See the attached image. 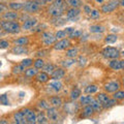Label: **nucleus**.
<instances>
[{
    "mask_svg": "<svg viewBox=\"0 0 124 124\" xmlns=\"http://www.w3.org/2000/svg\"><path fill=\"white\" fill-rule=\"evenodd\" d=\"M1 28L8 33H18L20 31V25L14 21H3L1 22Z\"/></svg>",
    "mask_w": 124,
    "mask_h": 124,
    "instance_id": "1",
    "label": "nucleus"
},
{
    "mask_svg": "<svg viewBox=\"0 0 124 124\" xmlns=\"http://www.w3.org/2000/svg\"><path fill=\"white\" fill-rule=\"evenodd\" d=\"M102 55L107 59H117L119 57V51L116 48H112V46H108L104 48L102 51Z\"/></svg>",
    "mask_w": 124,
    "mask_h": 124,
    "instance_id": "2",
    "label": "nucleus"
},
{
    "mask_svg": "<svg viewBox=\"0 0 124 124\" xmlns=\"http://www.w3.org/2000/svg\"><path fill=\"white\" fill-rule=\"evenodd\" d=\"M118 5H119V1H118V0H112V1L107 3V4L102 5L101 11L103 14H110V13L114 11L116 8H117Z\"/></svg>",
    "mask_w": 124,
    "mask_h": 124,
    "instance_id": "3",
    "label": "nucleus"
},
{
    "mask_svg": "<svg viewBox=\"0 0 124 124\" xmlns=\"http://www.w3.org/2000/svg\"><path fill=\"white\" fill-rule=\"evenodd\" d=\"M22 113L24 114V116L26 117L27 123H29V124L36 123V115L33 111L29 110V108H24V110H22Z\"/></svg>",
    "mask_w": 124,
    "mask_h": 124,
    "instance_id": "4",
    "label": "nucleus"
},
{
    "mask_svg": "<svg viewBox=\"0 0 124 124\" xmlns=\"http://www.w3.org/2000/svg\"><path fill=\"white\" fill-rule=\"evenodd\" d=\"M38 7H39V5L36 3L35 0H29L24 4L25 10L28 11V13H34V11L38 10Z\"/></svg>",
    "mask_w": 124,
    "mask_h": 124,
    "instance_id": "5",
    "label": "nucleus"
},
{
    "mask_svg": "<svg viewBox=\"0 0 124 124\" xmlns=\"http://www.w3.org/2000/svg\"><path fill=\"white\" fill-rule=\"evenodd\" d=\"M70 46V41L67 38H63V39H59V41H57L55 46H54V49L58 50V51H62V50L67 49L68 46Z\"/></svg>",
    "mask_w": 124,
    "mask_h": 124,
    "instance_id": "6",
    "label": "nucleus"
},
{
    "mask_svg": "<svg viewBox=\"0 0 124 124\" xmlns=\"http://www.w3.org/2000/svg\"><path fill=\"white\" fill-rule=\"evenodd\" d=\"M119 87H120V84L117 81H112V82L108 83L106 86H104V90L108 93H114L117 90H119Z\"/></svg>",
    "mask_w": 124,
    "mask_h": 124,
    "instance_id": "7",
    "label": "nucleus"
},
{
    "mask_svg": "<svg viewBox=\"0 0 124 124\" xmlns=\"http://www.w3.org/2000/svg\"><path fill=\"white\" fill-rule=\"evenodd\" d=\"M49 14L53 16V17H61L62 15H63V11L64 9L63 8H61V7H58L56 5H54V4H51V6L49 7Z\"/></svg>",
    "mask_w": 124,
    "mask_h": 124,
    "instance_id": "8",
    "label": "nucleus"
},
{
    "mask_svg": "<svg viewBox=\"0 0 124 124\" xmlns=\"http://www.w3.org/2000/svg\"><path fill=\"white\" fill-rule=\"evenodd\" d=\"M80 13H81V11H80V9L78 8V7H71V8L68 9L67 13H66L67 20H69V21L75 20V19H77L78 17H79Z\"/></svg>",
    "mask_w": 124,
    "mask_h": 124,
    "instance_id": "9",
    "label": "nucleus"
},
{
    "mask_svg": "<svg viewBox=\"0 0 124 124\" xmlns=\"http://www.w3.org/2000/svg\"><path fill=\"white\" fill-rule=\"evenodd\" d=\"M36 24H37L36 19H32V18L26 19V20L24 21V24H23V26H22V29L23 30H30V29H32Z\"/></svg>",
    "mask_w": 124,
    "mask_h": 124,
    "instance_id": "10",
    "label": "nucleus"
},
{
    "mask_svg": "<svg viewBox=\"0 0 124 124\" xmlns=\"http://www.w3.org/2000/svg\"><path fill=\"white\" fill-rule=\"evenodd\" d=\"M42 40H44V42L46 45L50 46V45H52L55 42L56 37L54 35H52L50 32H45V33H42Z\"/></svg>",
    "mask_w": 124,
    "mask_h": 124,
    "instance_id": "11",
    "label": "nucleus"
},
{
    "mask_svg": "<svg viewBox=\"0 0 124 124\" xmlns=\"http://www.w3.org/2000/svg\"><path fill=\"white\" fill-rule=\"evenodd\" d=\"M14 120H15V123L17 124H25L27 123L26 121V117L24 116V114L21 112H17L15 115H14Z\"/></svg>",
    "mask_w": 124,
    "mask_h": 124,
    "instance_id": "12",
    "label": "nucleus"
},
{
    "mask_svg": "<svg viewBox=\"0 0 124 124\" xmlns=\"http://www.w3.org/2000/svg\"><path fill=\"white\" fill-rule=\"evenodd\" d=\"M46 116L50 120H53V121H56L58 119V112L57 110L54 108H46Z\"/></svg>",
    "mask_w": 124,
    "mask_h": 124,
    "instance_id": "13",
    "label": "nucleus"
},
{
    "mask_svg": "<svg viewBox=\"0 0 124 124\" xmlns=\"http://www.w3.org/2000/svg\"><path fill=\"white\" fill-rule=\"evenodd\" d=\"M65 76V71L63 68H58L55 69L53 72H52V79L53 80H60L62 79Z\"/></svg>",
    "mask_w": 124,
    "mask_h": 124,
    "instance_id": "14",
    "label": "nucleus"
},
{
    "mask_svg": "<svg viewBox=\"0 0 124 124\" xmlns=\"http://www.w3.org/2000/svg\"><path fill=\"white\" fill-rule=\"evenodd\" d=\"M49 87H50V89H52V90H54L55 92H58L62 89V83L59 82V80H53L52 82L49 84Z\"/></svg>",
    "mask_w": 124,
    "mask_h": 124,
    "instance_id": "15",
    "label": "nucleus"
},
{
    "mask_svg": "<svg viewBox=\"0 0 124 124\" xmlns=\"http://www.w3.org/2000/svg\"><path fill=\"white\" fill-rule=\"evenodd\" d=\"M18 18H19V15L16 11H7V13L3 14V19L7 21H15Z\"/></svg>",
    "mask_w": 124,
    "mask_h": 124,
    "instance_id": "16",
    "label": "nucleus"
},
{
    "mask_svg": "<svg viewBox=\"0 0 124 124\" xmlns=\"http://www.w3.org/2000/svg\"><path fill=\"white\" fill-rule=\"evenodd\" d=\"M11 52L16 54V55H23V54L28 53V50H27L24 46H16L15 48H13Z\"/></svg>",
    "mask_w": 124,
    "mask_h": 124,
    "instance_id": "17",
    "label": "nucleus"
},
{
    "mask_svg": "<svg viewBox=\"0 0 124 124\" xmlns=\"http://www.w3.org/2000/svg\"><path fill=\"white\" fill-rule=\"evenodd\" d=\"M94 113V110L91 107V104H87L83 108V116L84 117H90V116Z\"/></svg>",
    "mask_w": 124,
    "mask_h": 124,
    "instance_id": "18",
    "label": "nucleus"
},
{
    "mask_svg": "<svg viewBox=\"0 0 124 124\" xmlns=\"http://www.w3.org/2000/svg\"><path fill=\"white\" fill-rule=\"evenodd\" d=\"M36 79L38 82H40V83H46V82H48L49 81V75L46 72H39V73H37L36 75Z\"/></svg>",
    "mask_w": 124,
    "mask_h": 124,
    "instance_id": "19",
    "label": "nucleus"
},
{
    "mask_svg": "<svg viewBox=\"0 0 124 124\" xmlns=\"http://www.w3.org/2000/svg\"><path fill=\"white\" fill-rule=\"evenodd\" d=\"M110 67L114 70H119V69H121V63L117 59H112V61L110 62Z\"/></svg>",
    "mask_w": 124,
    "mask_h": 124,
    "instance_id": "20",
    "label": "nucleus"
},
{
    "mask_svg": "<svg viewBox=\"0 0 124 124\" xmlns=\"http://www.w3.org/2000/svg\"><path fill=\"white\" fill-rule=\"evenodd\" d=\"M94 98H93L91 95H86V96H82L81 99H80V101H81V103H82L83 106H87V104L91 103V101Z\"/></svg>",
    "mask_w": 124,
    "mask_h": 124,
    "instance_id": "21",
    "label": "nucleus"
},
{
    "mask_svg": "<svg viewBox=\"0 0 124 124\" xmlns=\"http://www.w3.org/2000/svg\"><path fill=\"white\" fill-rule=\"evenodd\" d=\"M50 103L52 104L53 107H60L62 104V100L60 97H58V96H54V97H52L51 99H50Z\"/></svg>",
    "mask_w": 124,
    "mask_h": 124,
    "instance_id": "22",
    "label": "nucleus"
},
{
    "mask_svg": "<svg viewBox=\"0 0 124 124\" xmlns=\"http://www.w3.org/2000/svg\"><path fill=\"white\" fill-rule=\"evenodd\" d=\"M80 96H81V90L79 88H73L70 92V98L72 100H76V99L79 98Z\"/></svg>",
    "mask_w": 124,
    "mask_h": 124,
    "instance_id": "23",
    "label": "nucleus"
},
{
    "mask_svg": "<svg viewBox=\"0 0 124 124\" xmlns=\"http://www.w3.org/2000/svg\"><path fill=\"white\" fill-rule=\"evenodd\" d=\"M42 69H44V71L46 72L48 75H49V73H50V75H52V72L55 70V67H54V65L52 63H46V64L44 65Z\"/></svg>",
    "mask_w": 124,
    "mask_h": 124,
    "instance_id": "24",
    "label": "nucleus"
},
{
    "mask_svg": "<svg viewBox=\"0 0 124 124\" xmlns=\"http://www.w3.org/2000/svg\"><path fill=\"white\" fill-rule=\"evenodd\" d=\"M28 41H29L28 37L27 36H22L20 38H18V39L15 41V44L17 46H26L27 44H28Z\"/></svg>",
    "mask_w": 124,
    "mask_h": 124,
    "instance_id": "25",
    "label": "nucleus"
},
{
    "mask_svg": "<svg viewBox=\"0 0 124 124\" xmlns=\"http://www.w3.org/2000/svg\"><path fill=\"white\" fill-rule=\"evenodd\" d=\"M37 75V68H27L26 70H25V76L26 77H28V78H32L34 76H36Z\"/></svg>",
    "mask_w": 124,
    "mask_h": 124,
    "instance_id": "26",
    "label": "nucleus"
},
{
    "mask_svg": "<svg viewBox=\"0 0 124 124\" xmlns=\"http://www.w3.org/2000/svg\"><path fill=\"white\" fill-rule=\"evenodd\" d=\"M103 30L104 28L101 26H99V25H93L90 27V32L91 33H101L103 32Z\"/></svg>",
    "mask_w": 124,
    "mask_h": 124,
    "instance_id": "27",
    "label": "nucleus"
},
{
    "mask_svg": "<svg viewBox=\"0 0 124 124\" xmlns=\"http://www.w3.org/2000/svg\"><path fill=\"white\" fill-rule=\"evenodd\" d=\"M78 56V49L71 48L66 51V57L68 58H76Z\"/></svg>",
    "mask_w": 124,
    "mask_h": 124,
    "instance_id": "28",
    "label": "nucleus"
},
{
    "mask_svg": "<svg viewBox=\"0 0 124 124\" xmlns=\"http://www.w3.org/2000/svg\"><path fill=\"white\" fill-rule=\"evenodd\" d=\"M108 99H110V98H108V96L106 94V93H100V94L97 95V100L101 104H104Z\"/></svg>",
    "mask_w": 124,
    "mask_h": 124,
    "instance_id": "29",
    "label": "nucleus"
},
{
    "mask_svg": "<svg viewBox=\"0 0 124 124\" xmlns=\"http://www.w3.org/2000/svg\"><path fill=\"white\" fill-rule=\"evenodd\" d=\"M90 104H91V107L93 108V110L96 111V112H99L100 110H101V103H100V102L98 101V100L93 99Z\"/></svg>",
    "mask_w": 124,
    "mask_h": 124,
    "instance_id": "30",
    "label": "nucleus"
},
{
    "mask_svg": "<svg viewBox=\"0 0 124 124\" xmlns=\"http://www.w3.org/2000/svg\"><path fill=\"white\" fill-rule=\"evenodd\" d=\"M96 91H97V86H95V85H89L85 89V93H87V94H92Z\"/></svg>",
    "mask_w": 124,
    "mask_h": 124,
    "instance_id": "31",
    "label": "nucleus"
},
{
    "mask_svg": "<svg viewBox=\"0 0 124 124\" xmlns=\"http://www.w3.org/2000/svg\"><path fill=\"white\" fill-rule=\"evenodd\" d=\"M9 7L14 10H19L24 7V4L23 3H19V2H11L9 3Z\"/></svg>",
    "mask_w": 124,
    "mask_h": 124,
    "instance_id": "32",
    "label": "nucleus"
},
{
    "mask_svg": "<svg viewBox=\"0 0 124 124\" xmlns=\"http://www.w3.org/2000/svg\"><path fill=\"white\" fill-rule=\"evenodd\" d=\"M104 40H106L107 44H114V42L117 40V35H115V34H108V35L104 38Z\"/></svg>",
    "mask_w": 124,
    "mask_h": 124,
    "instance_id": "33",
    "label": "nucleus"
},
{
    "mask_svg": "<svg viewBox=\"0 0 124 124\" xmlns=\"http://www.w3.org/2000/svg\"><path fill=\"white\" fill-rule=\"evenodd\" d=\"M46 116L42 114V113H39L37 116H36V123H38V124H41V123H46L48 121H46Z\"/></svg>",
    "mask_w": 124,
    "mask_h": 124,
    "instance_id": "34",
    "label": "nucleus"
},
{
    "mask_svg": "<svg viewBox=\"0 0 124 124\" xmlns=\"http://www.w3.org/2000/svg\"><path fill=\"white\" fill-rule=\"evenodd\" d=\"M26 70V68L23 66L22 64H20V65H17V66H15L14 68H13V72L14 73H16V75H19V73H22L23 71H25Z\"/></svg>",
    "mask_w": 124,
    "mask_h": 124,
    "instance_id": "35",
    "label": "nucleus"
},
{
    "mask_svg": "<svg viewBox=\"0 0 124 124\" xmlns=\"http://www.w3.org/2000/svg\"><path fill=\"white\" fill-rule=\"evenodd\" d=\"M113 97L117 100H121V99H124V91L122 90H117L116 92H114V95Z\"/></svg>",
    "mask_w": 124,
    "mask_h": 124,
    "instance_id": "36",
    "label": "nucleus"
},
{
    "mask_svg": "<svg viewBox=\"0 0 124 124\" xmlns=\"http://www.w3.org/2000/svg\"><path fill=\"white\" fill-rule=\"evenodd\" d=\"M76 62L75 60V58H69V59L67 60H64V61H62V65H63V67H69V66H71V65L73 64Z\"/></svg>",
    "mask_w": 124,
    "mask_h": 124,
    "instance_id": "37",
    "label": "nucleus"
},
{
    "mask_svg": "<svg viewBox=\"0 0 124 124\" xmlns=\"http://www.w3.org/2000/svg\"><path fill=\"white\" fill-rule=\"evenodd\" d=\"M33 64H34V67L37 68V69H42V67H44V65H45V62L42 59H37L33 62Z\"/></svg>",
    "mask_w": 124,
    "mask_h": 124,
    "instance_id": "38",
    "label": "nucleus"
},
{
    "mask_svg": "<svg viewBox=\"0 0 124 124\" xmlns=\"http://www.w3.org/2000/svg\"><path fill=\"white\" fill-rule=\"evenodd\" d=\"M66 32L65 31H62V30H59V31H57L56 34H55V37H56V39H63V38L66 37Z\"/></svg>",
    "mask_w": 124,
    "mask_h": 124,
    "instance_id": "39",
    "label": "nucleus"
},
{
    "mask_svg": "<svg viewBox=\"0 0 124 124\" xmlns=\"http://www.w3.org/2000/svg\"><path fill=\"white\" fill-rule=\"evenodd\" d=\"M52 4H54V5H56V6H58V7H61V8H65V3H64V1L63 0H53V3Z\"/></svg>",
    "mask_w": 124,
    "mask_h": 124,
    "instance_id": "40",
    "label": "nucleus"
},
{
    "mask_svg": "<svg viewBox=\"0 0 124 124\" xmlns=\"http://www.w3.org/2000/svg\"><path fill=\"white\" fill-rule=\"evenodd\" d=\"M21 64H22L25 68H28V67H30L31 65L33 64V60H32V59H25V60L22 61Z\"/></svg>",
    "mask_w": 124,
    "mask_h": 124,
    "instance_id": "41",
    "label": "nucleus"
},
{
    "mask_svg": "<svg viewBox=\"0 0 124 124\" xmlns=\"http://www.w3.org/2000/svg\"><path fill=\"white\" fill-rule=\"evenodd\" d=\"M116 103H117V99H115V98L113 97V99H108V101L103 104V106H104V108H111V107L115 106Z\"/></svg>",
    "mask_w": 124,
    "mask_h": 124,
    "instance_id": "42",
    "label": "nucleus"
},
{
    "mask_svg": "<svg viewBox=\"0 0 124 124\" xmlns=\"http://www.w3.org/2000/svg\"><path fill=\"white\" fill-rule=\"evenodd\" d=\"M68 5L71 7H79L81 5L80 0H68Z\"/></svg>",
    "mask_w": 124,
    "mask_h": 124,
    "instance_id": "43",
    "label": "nucleus"
},
{
    "mask_svg": "<svg viewBox=\"0 0 124 124\" xmlns=\"http://www.w3.org/2000/svg\"><path fill=\"white\" fill-rule=\"evenodd\" d=\"M81 35H82V31L75 29V31H73L70 35H69V37H70V38H75V37H80Z\"/></svg>",
    "mask_w": 124,
    "mask_h": 124,
    "instance_id": "44",
    "label": "nucleus"
},
{
    "mask_svg": "<svg viewBox=\"0 0 124 124\" xmlns=\"http://www.w3.org/2000/svg\"><path fill=\"white\" fill-rule=\"evenodd\" d=\"M38 107H39L41 110H46V108H49V103L45 101V100H41V101L38 102Z\"/></svg>",
    "mask_w": 124,
    "mask_h": 124,
    "instance_id": "45",
    "label": "nucleus"
},
{
    "mask_svg": "<svg viewBox=\"0 0 124 124\" xmlns=\"http://www.w3.org/2000/svg\"><path fill=\"white\" fill-rule=\"evenodd\" d=\"M99 16H100V15H99V11H98V10H96V9L91 10V13H90L91 19H98Z\"/></svg>",
    "mask_w": 124,
    "mask_h": 124,
    "instance_id": "46",
    "label": "nucleus"
},
{
    "mask_svg": "<svg viewBox=\"0 0 124 124\" xmlns=\"http://www.w3.org/2000/svg\"><path fill=\"white\" fill-rule=\"evenodd\" d=\"M0 102L3 103V104H8V99H7V96L5 94L0 96Z\"/></svg>",
    "mask_w": 124,
    "mask_h": 124,
    "instance_id": "47",
    "label": "nucleus"
},
{
    "mask_svg": "<svg viewBox=\"0 0 124 124\" xmlns=\"http://www.w3.org/2000/svg\"><path fill=\"white\" fill-rule=\"evenodd\" d=\"M9 46L8 41L6 40H0V49H6Z\"/></svg>",
    "mask_w": 124,
    "mask_h": 124,
    "instance_id": "48",
    "label": "nucleus"
},
{
    "mask_svg": "<svg viewBox=\"0 0 124 124\" xmlns=\"http://www.w3.org/2000/svg\"><path fill=\"white\" fill-rule=\"evenodd\" d=\"M79 62H80V66H84L85 64H86V62H87V59L85 57H80L79 58Z\"/></svg>",
    "mask_w": 124,
    "mask_h": 124,
    "instance_id": "49",
    "label": "nucleus"
},
{
    "mask_svg": "<svg viewBox=\"0 0 124 124\" xmlns=\"http://www.w3.org/2000/svg\"><path fill=\"white\" fill-rule=\"evenodd\" d=\"M73 31H75V29L71 28V27H68V28H66V30H65V32H66V34L69 36V35H70V34L73 32Z\"/></svg>",
    "mask_w": 124,
    "mask_h": 124,
    "instance_id": "50",
    "label": "nucleus"
},
{
    "mask_svg": "<svg viewBox=\"0 0 124 124\" xmlns=\"http://www.w3.org/2000/svg\"><path fill=\"white\" fill-rule=\"evenodd\" d=\"M84 10H85V13L89 14V15H90V13H91V8H90V7H89L88 5H85V6H84Z\"/></svg>",
    "mask_w": 124,
    "mask_h": 124,
    "instance_id": "51",
    "label": "nucleus"
},
{
    "mask_svg": "<svg viewBox=\"0 0 124 124\" xmlns=\"http://www.w3.org/2000/svg\"><path fill=\"white\" fill-rule=\"evenodd\" d=\"M35 1H36V3L38 5H44V4H46V3L45 0H35Z\"/></svg>",
    "mask_w": 124,
    "mask_h": 124,
    "instance_id": "52",
    "label": "nucleus"
},
{
    "mask_svg": "<svg viewBox=\"0 0 124 124\" xmlns=\"http://www.w3.org/2000/svg\"><path fill=\"white\" fill-rule=\"evenodd\" d=\"M4 9H5V5L2 4V3H0V14L3 13V11H4Z\"/></svg>",
    "mask_w": 124,
    "mask_h": 124,
    "instance_id": "53",
    "label": "nucleus"
},
{
    "mask_svg": "<svg viewBox=\"0 0 124 124\" xmlns=\"http://www.w3.org/2000/svg\"><path fill=\"white\" fill-rule=\"evenodd\" d=\"M120 63H121V69H124V59L120 61Z\"/></svg>",
    "mask_w": 124,
    "mask_h": 124,
    "instance_id": "54",
    "label": "nucleus"
},
{
    "mask_svg": "<svg viewBox=\"0 0 124 124\" xmlns=\"http://www.w3.org/2000/svg\"><path fill=\"white\" fill-rule=\"evenodd\" d=\"M37 55L38 56H44V55H46V54H45V52H38Z\"/></svg>",
    "mask_w": 124,
    "mask_h": 124,
    "instance_id": "55",
    "label": "nucleus"
},
{
    "mask_svg": "<svg viewBox=\"0 0 124 124\" xmlns=\"http://www.w3.org/2000/svg\"><path fill=\"white\" fill-rule=\"evenodd\" d=\"M8 122L7 121H5V120H1V121H0V124H7Z\"/></svg>",
    "mask_w": 124,
    "mask_h": 124,
    "instance_id": "56",
    "label": "nucleus"
},
{
    "mask_svg": "<svg viewBox=\"0 0 124 124\" xmlns=\"http://www.w3.org/2000/svg\"><path fill=\"white\" fill-rule=\"evenodd\" d=\"M95 1H96V2H98V3H101L103 0H95Z\"/></svg>",
    "mask_w": 124,
    "mask_h": 124,
    "instance_id": "57",
    "label": "nucleus"
},
{
    "mask_svg": "<svg viewBox=\"0 0 124 124\" xmlns=\"http://www.w3.org/2000/svg\"><path fill=\"white\" fill-rule=\"evenodd\" d=\"M120 4L124 6V0H121V2H120Z\"/></svg>",
    "mask_w": 124,
    "mask_h": 124,
    "instance_id": "58",
    "label": "nucleus"
},
{
    "mask_svg": "<svg viewBox=\"0 0 124 124\" xmlns=\"http://www.w3.org/2000/svg\"><path fill=\"white\" fill-rule=\"evenodd\" d=\"M46 2H51V1H53V0H45Z\"/></svg>",
    "mask_w": 124,
    "mask_h": 124,
    "instance_id": "59",
    "label": "nucleus"
},
{
    "mask_svg": "<svg viewBox=\"0 0 124 124\" xmlns=\"http://www.w3.org/2000/svg\"><path fill=\"white\" fill-rule=\"evenodd\" d=\"M0 66H1V62H0Z\"/></svg>",
    "mask_w": 124,
    "mask_h": 124,
    "instance_id": "60",
    "label": "nucleus"
},
{
    "mask_svg": "<svg viewBox=\"0 0 124 124\" xmlns=\"http://www.w3.org/2000/svg\"><path fill=\"white\" fill-rule=\"evenodd\" d=\"M0 32H1V29H0Z\"/></svg>",
    "mask_w": 124,
    "mask_h": 124,
    "instance_id": "61",
    "label": "nucleus"
}]
</instances>
